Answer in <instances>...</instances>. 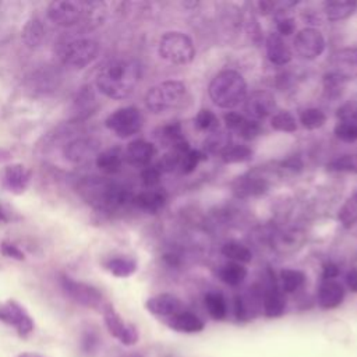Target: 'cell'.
Segmentation results:
<instances>
[{
  "mask_svg": "<svg viewBox=\"0 0 357 357\" xmlns=\"http://www.w3.org/2000/svg\"><path fill=\"white\" fill-rule=\"evenodd\" d=\"M141 79V67L134 60L116 59L106 63L96 75V88L110 99L128 98Z\"/></svg>",
  "mask_w": 357,
  "mask_h": 357,
  "instance_id": "obj_1",
  "label": "cell"
},
{
  "mask_svg": "<svg viewBox=\"0 0 357 357\" xmlns=\"http://www.w3.org/2000/svg\"><path fill=\"white\" fill-rule=\"evenodd\" d=\"M78 192L92 208L112 213L132 202L134 195L120 183L102 177H84L78 184Z\"/></svg>",
  "mask_w": 357,
  "mask_h": 357,
  "instance_id": "obj_2",
  "label": "cell"
},
{
  "mask_svg": "<svg viewBox=\"0 0 357 357\" xmlns=\"http://www.w3.org/2000/svg\"><path fill=\"white\" fill-rule=\"evenodd\" d=\"M208 93L211 100L222 109H233L247 96V84L234 70H223L213 77Z\"/></svg>",
  "mask_w": 357,
  "mask_h": 357,
  "instance_id": "obj_3",
  "label": "cell"
},
{
  "mask_svg": "<svg viewBox=\"0 0 357 357\" xmlns=\"http://www.w3.org/2000/svg\"><path fill=\"white\" fill-rule=\"evenodd\" d=\"M187 86L181 81L167 79L151 86L145 95V105L152 113H165L181 107L187 100Z\"/></svg>",
  "mask_w": 357,
  "mask_h": 357,
  "instance_id": "obj_4",
  "label": "cell"
},
{
  "mask_svg": "<svg viewBox=\"0 0 357 357\" xmlns=\"http://www.w3.org/2000/svg\"><path fill=\"white\" fill-rule=\"evenodd\" d=\"M158 50L165 61L174 66L188 64L195 56V47L190 36L177 31L166 32L159 40Z\"/></svg>",
  "mask_w": 357,
  "mask_h": 357,
  "instance_id": "obj_5",
  "label": "cell"
},
{
  "mask_svg": "<svg viewBox=\"0 0 357 357\" xmlns=\"http://www.w3.org/2000/svg\"><path fill=\"white\" fill-rule=\"evenodd\" d=\"M99 45L91 38H77L66 42L60 49L61 63L71 70H81L89 66L98 56Z\"/></svg>",
  "mask_w": 357,
  "mask_h": 357,
  "instance_id": "obj_6",
  "label": "cell"
},
{
  "mask_svg": "<svg viewBox=\"0 0 357 357\" xmlns=\"http://www.w3.org/2000/svg\"><path fill=\"white\" fill-rule=\"evenodd\" d=\"M60 286L68 298L82 307L103 310V307L106 305L102 291L86 282L77 280L68 275H61Z\"/></svg>",
  "mask_w": 357,
  "mask_h": 357,
  "instance_id": "obj_7",
  "label": "cell"
},
{
  "mask_svg": "<svg viewBox=\"0 0 357 357\" xmlns=\"http://www.w3.org/2000/svg\"><path fill=\"white\" fill-rule=\"evenodd\" d=\"M142 113L135 106L119 107L105 120L106 128L120 138H128L137 134L142 128Z\"/></svg>",
  "mask_w": 357,
  "mask_h": 357,
  "instance_id": "obj_8",
  "label": "cell"
},
{
  "mask_svg": "<svg viewBox=\"0 0 357 357\" xmlns=\"http://www.w3.org/2000/svg\"><path fill=\"white\" fill-rule=\"evenodd\" d=\"M0 322L13 328L21 337H28L35 328L33 319L25 307L13 298L0 303Z\"/></svg>",
  "mask_w": 357,
  "mask_h": 357,
  "instance_id": "obj_9",
  "label": "cell"
},
{
  "mask_svg": "<svg viewBox=\"0 0 357 357\" xmlns=\"http://www.w3.org/2000/svg\"><path fill=\"white\" fill-rule=\"evenodd\" d=\"M103 321L109 333L124 346H132L138 342L139 333L135 325L126 322L113 305L106 304L103 307Z\"/></svg>",
  "mask_w": 357,
  "mask_h": 357,
  "instance_id": "obj_10",
  "label": "cell"
},
{
  "mask_svg": "<svg viewBox=\"0 0 357 357\" xmlns=\"http://www.w3.org/2000/svg\"><path fill=\"white\" fill-rule=\"evenodd\" d=\"M82 8H84V1L59 0V1H52L47 6L46 14L53 24L63 28H71L75 25H81Z\"/></svg>",
  "mask_w": 357,
  "mask_h": 357,
  "instance_id": "obj_11",
  "label": "cell"
},
{
  "mask_svg": "<svg viewBox=\"0 0 357 357\" xmlns=\"http://www.w3.org/2000/svg\"><path fill=\"white\" fill-rule=\"evenodd\" d=\"M32 173L22 163H7L0 167V187L14 195L26 191Z\"/></svg>",
  "mask_w": 357,
  "mask_h": 357,
  "instance_id": "obj_12",
  "label": "cell"
},
{
  "mask_svg": "<svg viewBox=\"0 0 357 357\" xmlns=\"http://www.w3.org/2000/svg\"><path fill=\"white\" fill-rule=\"evenodd\" d=\"M293 45L297 54L305 60H314L325 50V39L322 33L311 26L301 29L296 35Z\"/></svg>",
  "mask_w": 357,
  "mask_h": 357,
  "instance_id": "obj_13",
  "label": "cell"
},
{
  "mask_svg": "<svg viewBox=\"0 0 357 357\" xmlns=\"http://www.w3.org/2000/svg\"><path fill=\"white\" fill-rule=\"evenodd\" d=\"M99 142L91 137H78L64 146V156L74 165L88 163L99 153Z\"/></svg>",
  "mask_w": 357,
  "mask_h": 357,
  "instance_id": "obj_14",
  "label": "cell"
},
{
  "mask_svg": "<svg viewBox=\"0 0 357 357\" xmlns=\"http://www.w3.org/2000/svg\"><path fill=\"white\" fill-rule=\"evenodd\" d=\"M275 107V98L266 91H255L244 99V112L248 119L255 121L272 116Z\"/></svg>",
  "mask_w": 357,
  "mask_h": 357,
  "instance_id": "obj_15",
  "label": "cell"
},
{
  "mask_svg": "<svg viewBox=\"0 0 357 357\" xmlns=\"http://www.w3.org/2000/svg\"><path fill=\"white\" fill-rule=\"evenodd\" d=\"M331 71L342 79H357V47L336 50L331 57Z\"/></svg>",
  "mask_w": 357,
  "mask_h": 357,
  "instance_id": "obj_16",
  "label": "cell"
},
{
  "mask_svg": "<svg viewBox=\"0 0 357 357\" xmlns=\"http://www.w3.org/2000/svg\"><path fill=\"white\" fill-rule=\"evenodd\" d=\"M145 308L149 314L158 318H169L183 310L181 300L172 293H160L149 297L145 301Z\"/></svg>",
  "mask_w": 357,
  "mask_h": 357,
  "instance_id": "obj_17",
  "label": "cell"
},
{
  "mask_svg": "<svg viewBox=\"0 0 357 357\" xmlns=\"http://www.w3.org/2000/svg\"><path fill=\"white\" fill-rule=\"evenodd\" d=\"M344 300V287L335 279L322 280L318 293L317 303L322 310H333L339 307Z\"/></svg>",
  "mask_w": 357,
  "mask_h": 357,
  "instance_id": "obj_18",
  "label": "cell"
},
{
  "mask_svg": "<svg viewBox=\"0 0 357 357\" xmlns=\"http://www.w3.org/2000/svg\"><path fill=\"white\" fill-rule=\"evenodd\" d=\"M262 312L266 318H279L286 311V297L284 293L276 286L275 280L265 289L261 300Z\"/></svg>",
  "mask_w": 357,
  "mask_h": 357,
  "instance_id": "obj_19",
  "label": "cell"
},
{
  "mask_svg": "<svg viewBox=\"0 0 357 357\" xmlns=\"http://www.w3.org/2000/svg\"><path fill=\"white\" fill-rule=\"evenodd\" d=\"M223 119H225L226 127L229 130L237 132L244 139H254L262 131L258 121L251 120V119H248L240 113H236V112L226 113Z\"/></svg>",
  "mask_w": 357,
  "mask_h": 357,
  "instance_id": "obj_20",
  "label": "cell"
},
{
  "mask_svg": "<svg viewBox=\"0 0 357 357\" xmlns=\"http://www.w3.org/2000/svg\"><path fill=\"white\" fill-rule=\"evenodd\" d=\"M155 146L149 141L145 139H134L131 141L126 151H124V159L138 167H145L151 165L153 156H155Z\"/></svg>",
  "mask_w": 357,
  "mask_h": 357,
  "instance_id": "obj_21",
  "label": "cell"
},
{
  "mask_svg": "<svg viewBox=\"0 0 357 357\" xmlns=\"http://www.w3.org/2000/svg\"><path fill=\"white\" fill-rule=\"evenodd\" d=\"M163 321L172 331L180 332V333H198V332H202L205 328V322L198 315L184 310H181L180 312Z\"/></svg>",
  "mask_w": 357,
  "mask_h": 357,
  "instance_id": "obj_22",
  "label": "cell"
},
{
  "mask_svg": "<svg viewBox=\"0 0 357 357\" xmlns=\"http://www.w3.org/2000/svg\"><path fill=\"white\" fill-rule=\"evenodd\" d=\"M167 194L165 192V190L155 187L144 190L132 198V204L146 213H158L165 208Z\"/></svg>",
  "mask_w": 357,
  "mask_h": 357,
  "instance_id": "obj_23",
  "label": "cell"
},
{
  "mask_svg": "<svg viewBox=\"0 0 357 357\" xmlns=\"http://www.w3.org/2000/svg\"><path fill=\"white\" fill-rule=\"evenodd\" d=\"M96 107H98V103H96V98L92 86L89 85L82 86L79 92H77L73 100V106H71L73 119L74 120L86 119L96 110Z\"/></svg>",
  "mask_w": 357,
  "mask_h": 357,
  "instance_id": "obj_24",
  "label": "cell"
},
{
  "mask_svg": "<svg viewBox=\"0 0 357 357\" xmlns=\"http://www.w3.org/2000/svg\"><path fill=\"white\" fill-rule=\"evenodd\" d=\"M45 35H46V29L39 17L32 15L24 22L22 31H21V39L26 47L29 49L39 47L45 39Z\"/></svg>",
  "mask_w": 357,
  "mask_h": 357,
  "instance_id": "obj_25",
  "label": "cell"
},
{
  "mask_svg": "<svg viewBox=\"0 0 357 357\" xmlns=\"http://www.w3.org/2000/svg\"><path fill=\"white\" fill-rule=\"evenodd\" d=\"M266 56L276 66H286L291 60V52L279 33H271L268 36Z\"/></svg>",
  "mask_w": 357,
  "mask_h": 357,
  "instance_id": "obj_26",
  "label": "cell"
},
{
  "mask_svg": "<svg viewBox=\"0 0 357 357\" xmlns=\"http://www.w3.org/2000/svg\"><path fill=\"white\" fill-rule=\"evenodd\" d=\"M268 190V183L261 177L254 176H241L233 183V191L237 197L247 198V197H257Z\"/></svg>",
  "mask_w": 357,
  "mask_h": 357,
  "instance_id": "obj_27",
  "label": "cell"
},
{
  "mask_svg": "<svg viewBox=\"0 0 357 357\" xmlns=\"http://www.w3.org/2000/svg\"><path fill=\"white\" fill-rule=\"evenodd\" d=\"M107 17V6L103 1H84L81 26L85 29L98 28Z\"/></svg>",
  "mask_w": 357,
  "mask_h": 357,
  "instance_id": "obj_28",
  "label": "cell"
},
{
  "mask_svg": "<svg viewBox=\"0 0 357 357\" xmlns=\"http://www.w3.org/2000/svg\"><path fill=\"white\" fill-rule=\"evenodd\" d=\"M124 162V153L120 148H109L100 151L95 158V165L105 174H116L121 170Z\"/></svg>",
  "mask_w": 357,
  "mask_h": 357,
  "instance_id": "obj_29",
  "label": "cell"
},
{
  "mask_svg": "<svg viewBox=\"0 0 357 357\" xmlns=\"http://www.w3.org/2000/svg\"><path fill=\"white\" fill-rule=\"evenodd\" d=\"M103 266L116 278H128L137 271V261L127 255H114L107 258Z\"/></svg>",
  "mask_w": 357,
  "mask_h": 357,
  "instance_id": "obj_30",
  "label": "cell"
},
{
  "mask_svg": "<svg viewBox=\"0 0 357 357\" xmlns=\"http://www.w3.org/2000/svg\"><path fill=\"white\" fill-rule=\"evenodd\" d=\"M247 276V268L238 262H226L218 269V278L227 286L236 287L244 282Z\"/></svg>",
  "mask_w": 357,
  "mask_h": 357,
  "instance_id": "obj_31",
  "label": "cell"
},
{
  "mask_svg": "<svg viewBox=\"0 0 357 357\" xmlns=\"http://www.w3.org/2000/svg\"><path fill=\"white\" fill-rule=\"evenodd\" d=\"M357 8V3L351 0L344 1H326L324 4V13L329 21H340L350 17Z\"/></svg>",
  "mask_w": 357,
  "mask_h": 357,
  "instance_id": "obj_32",
  "label": "cell"
},
{
  "mask_svg": "<svg viewBox=\"0 0 357 357\" xmlns=\"http://www.w3.org/2000/svg\"><path fill=\"white\" fill-rule=\"evenodd\" d=\"M158 138L165 146H169V149L188 144L183 135L180 123H177V121L169 123V124L160 127V130L158 132Z\"/></svg>",
  "mask_w": 357,
  "mask_h": 357,
  "instance_id": "obj_33",
  "label": "cell"
},
{
  "mask_svg": "<svg viewBox=\"0 0 357 357\" xmlns=\"http://www.w3.org/2000/svg\"><path fill=\"white\" fill-rule=\"evenodd\" d=\"M231 145V135L227 131L216 130L213 132H209V135L204 141V153L211 155H219Z\"/></svg>",
  "mask_w": 357,
  "mask_h": 357,
  "instance_id": "obj_34",
  "label": "cell"
},
{
  "mask_svg": "<svg viewBox=\"0 0 357 357\" xmlns=\"http://www.w3.org/2000/svg\"><path fill=\"white\" fill-rule=\"evenodd\" d=\"M204 304L212 319L223 321L227 317V304L222 293L219 291L206 293L204 297Z\"/></svg>",
  "mask_w": 357,
  "mask_h": 357,
  "instance_id": "obj_35",
  "label": "cell"
},
{
  "mask_svg": "<svg viewBox=\"0 0 357 357\" xmlns=\"http://www.w3.org/2000/svg\"><path fill=\"white\" fill-rule=\"evenodd\" d=\"M279 279H280L283 293H294L300 287H303V284L305 283L304 272L298 269H290V268L282 269Z\"/></svg>",
  "mask_w": 357,
  "mask_h": 357,
  "instance_id": "obj_36",
  "label": "cell"
},
{
  "mask_svg": "<svg viewBox=\"0 0 357 357\" xmlns=\"http://www.w3.org/2000/svg\"><path fill=\"white\" fill-rule=\"evenodd\" d=\"M220 251L226 258H229L233 262L247 264L252 259L251 250L238 241H227L226 244H223Z\"/></svg>",
  "mask_w": 357,
  "mask_h": 357,
  "instance_id": "obj_37",
  "label": "cell"
},
{
  "mask_svg": "<svg viewBox=\"0 0 357 357\" xmlns=\"http://www.w3.org/2000/svg\"><path fill=\"white\" fill-rule=\"evenodd\" d=\"M337 219L344 229H350L357 225V191L353 192L340 206Z\"/></svg>",
  "mask_w": 357,
  "mask_h": 357,
  "instance_id": "obj_38",
  "label": "cell"
},
{
  "mask_svg": "<svg viewBox=\"0 0 357 357\" xmlns=\"http://www.w3.org/2000/svg\"><path fill=\"white\" fill-rule=\"evenodd\" d=\"M59 74L57 71H53L50 68L40 70L38 71L33 78H31L32 86H35V91L39 92H47V91H54L59 85Z\"/></svg>",
  "mask_w": 357,
  "mask_h": 357,
  "instance_id": "obj_39",
  "label": "cell"
},
{
  "mask_svg": "<svg viewBox=\"0 0 357 357\" xmlns=\"http://www.w3.org/2000/svg\"><path fill=\"white\" fill-rule=\"evenodd\" d=\"M252 158V151L247 145H238V144H231L227 146L222 153L220 159L225 163H241L247 162Z\"/></svg>",
  "mask_w": 357,
  "mask_h": 357,
  "instance_id": "obj_40",
  "label": "cell"
},
{
  "mask_svg": "<svg viewBox=\"0 0 357 357\" xmlns=\"http://www.w3.org/2000/svg\"><path fill=\"white\" fill-rule=\"evenodd\" d=\"M271 126L273 130L283 132H293L297 130L296 117L287 110L273 113L271 117Z\"/></svg>",
  "mask_w": 357,
  "mask_h": 357,
  "instance_id": "obj_41",
  "label": "cell"
},
{
  "mask_svg": "<svg viewBox=\"0 0 357 357\" xmlns=\"http://www.w3.org/2000/svg\"><path fill=\"white\" fill-rule=\"evenodd\" d=\"M300 123L307 130H315L326 123V114L317 107H310L301 112Z\"/></svg>",
  "mask_w": 357,
  "mask_h": 357,
  "instance_id": "obj_42",
  "label": "cell"
},
{
  "mask_svg": "<svg viewBox=\"0 0 357 357\" xmlns=\"http://www.w3.org/2000/svg\"><path fill=\"white\" fill-rule=\"evenodd\" d=\"M194 124L201 131L213 132L219 130V117L209 109H201L194 117Z\"/></svg>",
  "mask_w": 357,
  "mask_h": 357,
  "instance_id": "obj_43",
  "label": "cell"
},
{
  "mask_svg": "<svg viewBox=\"0 0 357 357\" xmlns=\"http://www.w3.org/2000/svg\"><path fill=\"white\" fill-rule=\"evenodd\" d=\"M331 172H346L357 174V155H342L326 165Z\"/></svg>",
  "mask_w": 357,
  "mask_h": 357,
  "instance_id": "obj_44",
  "label": "cell"
},
{
  "mask_svg": "<svg viewBox=\"0 0 357 357\" xmlns=\"http://www.w3.org/2000/svg\"><path fill=\"white\" fill-rule=\"evenodd\" d=\"M206 159V155L202 152V151H198V149H188L183 158H181V162H180V167H181V173L183 174H190L192 173L197 166Z\"/></svg>",
  "mask_w": 357,
  "mask_h": 357,
  "instance_id": "obj_45",
  "label": "cell"
},
{
  "mask_svg": "<svg viewBox=\"0 0 357 357\" xmlns=\"http://www.w3.org/2000/svg\"><path fill=\"white\" fill-rule=\"evenodd\" d=\"M335 135L344 142L357 141V121L339 120L335 126Z\"/></svg>",
  "mask_w": 357,
  "mask_h": 357,
  "instance_id": "obj_46",
  "label": "cell"
},
{
  "mask_svg": "<svg viewBox=\"0 0 357 357\" xmlns=\"http://www.w3.org/2000/svg\"><path fill=\"white\" fill-rule=\"evenodd\" d=\"M162 170L159 169V166L156 163H151L145 167H142L141 170V178H142V183L148 187V188H153L159 180H160V176H162Z\"/></svg>",
  "mask_w": 357,
  "mask_h": 357,
  "instance_id": "obj_47",
  "label": "cell"
},
{
  "mask_svg": "<svg viewBox=\"0 0 357 357\" xmlns=\"http://www.w3.org/2000/svg\"><path fill=\"white\" fill-rule=\"evenodd\" d=\"M99 346V337L95 332L92 331H88L82 335V339H81V349L85 354H92L96 351Z\"/></svg>",
  "mask_w": 357,
  "mask_h": 357,
  "instance_id": "obj_48",
  "label": "cell"
},
{
  "mask_svg": "<svg viewBox=\"0 0 357 357\" xmlns=\"http://www.w3.org/2000/svg\"><path fill=\"white\" fill-rule=\"evenodd\" d=\"M276 29L280 36H289V35L294 33L296 22L291 17H286V15L278 17L276 18Z\"/></svg>",
  "mask_w": 357,
  "mask_h": 357,
  "instance_id": "obj_49",
  "label": "cell"
},
{
  "mask_svg": "<svg viewBox=\"0 0 357 357\" xmlns=\"http://www.w3.org/2000/svg\"><path fill=\"white\" fill-rule=\"evenodd\" d=\"M0 251L4 257L7 258H13V259H17V261H22L25 257H24V252L20 250L18 245H15L14 243L8 241V240H4L1 241L0 244Z\"/></svg>",
  "mask_w": 357,
  "mask_h": 357,
  "instance_id": "obj_50",
  "label": "cell"
},
{
  "mask_svg": "<svg viewBox=\"0 0 357 357\" xmlns=\"http://www.w3.org/2000/svg\"><path fill=\"white\" fill-rule=\"evenodd\" d=\"M339 273H340V269L336 264H333V262L324 264V266H322V280L335 279V278L339 276Z\"/></svg>",
  "mask_w": 357,
  "mask_h": 357,
  "instance_id": "obj_51",
  "label": "cell"
},
{
  "mask_svg": "<svg viewBox=\"0 0 357 357\" xmlns=\"http://www.w3.org/2000/svg\"><path fill=\"white\" fill-rule=\"evenodd\" d=\"M346 284H347V287L351 291L357 293V268H351V269L347 271V273H346Z\"/></svg>",
  "mask_w": 357,
  "mask_h": 357,
  "instance_id": "obj_52",
  "label": "cell"
},
{
  "mask_svg": "<svg viewBox=\"0 0 357 357\" xmlns=\"http://www.w3.org/2000/svg\"><path fill=\"white\" fill-rule=\"evenodd\" d=\"M14 218H15L14 212L8 206H6L4 204L0 202V225H6L8 222H13Z\"/></svg>",
  "mask_w": 357,
  "mask_h": 357,
  "instance_id": "obj_53",
  "label": "cell"
},
{
  "mask_svg": "<svg viewBox=\"0 0 357 357\" xmlns=\"http://www.w3.org/2000/svg\"><path fill=\"white\" fill-rule=\"evenodd\" d=\"M10 159H11V152L8 149L0 146V165L4 166Z\"/></svg>",
  "mask_w": 357,
  "mask_h": 357,
  "instance_id": "obj_54",
  "label": "cell"
},
{
  "mask_svg": "<svg viewBox=\"0 0 357 357\" xmlns=\"http://www.w3.org/2000/svg\"><path fill=\"white\" fill-rule=\"evenodd\" d=\"M15 357H46V356H42V354H39V353H33V351H24V353L17 354Z\"/></svg>",
  "mask_w": 357,
  "mask_h": 357,
  "instance_id": "obj_55",
  "label": "cell"
},
{
  "mask_svg": "<svg viewBox=\"0 0 357 357\" xmlns=\"http://www.w3.org/2000/svg\"><path fill=\"white\" fill-rule=\"evenodd\" d=\"M121 357H144V356L141 353H138V351H130V353L123 354Z\"/></svg>",
  "mask_w": 357,
  "mask_h": 357,
  "instance_id": "obj_56",
  "label": "cell"
}]
</instances>
